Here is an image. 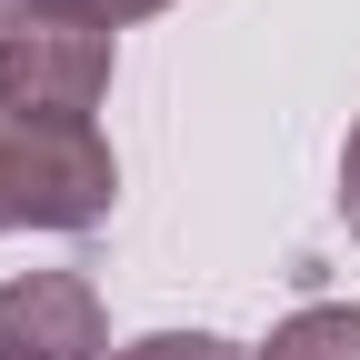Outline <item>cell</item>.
<instances>
[{"instance_id":"1","label":"cell","mask_w":360,"mask_h":360,"mask_svg":"<svg viewBox=\"0 0 360 360\" xmlns=\"http://www.w3.org/2000/svg\"><path fill=\"white\" fill-rule=\"evenodd\" d=\"M110 141L101 130H51L0 110V231H90L110 220Z\"/></svg>"},{"instance_id":"2","label":"cell","mask_w":360,"mask_h":360,"mask_svg":"<svg viewBox=\"0 0 360 360\" xmlns=\"http://www.w3.org/2000/svg\"><path fill=\"white\" fill-rule=\"evenodd\" d=\"M110 30H90L70 11H30L0 30V110L51 120V130H90V110L110 101Z\"/></svg>"},{"instance_id":"3","label":"cell","mask_w":360,"mask_h":360,"mask_svg":"<svg viewBox=\"0 0 360 360\" xmlns=\"http://www.w3.org/2000/svg\"><path fill=\"white\" fill-rule=\"evenodd\" d=\"M0 360H110L101 290L80 270H30L0 281Z\"/></svg>"},{"instance_id":"4","label":"cell","mask_w":360,"mask_h":360,"mask_svg":"<svg viewBox=\"0 0 360 360\" xmlns=\"http://www.w3.org/2000/svg\"><path fill=\"white\" fill-rule=\"evenodd\" d=\"M260 360H360V310L350 300H310V310H290L270 330Z\"/></svg>"},{"instance_id":"5","label":"cell","mask_w":360,"mask_h":360,"mask_svg":"<svg viewBox=\"0 0 360 360\" xmlns=\"http://www.w3.org/2000/svg\"><path fill=\"white\" fill-rule=\"evenodd\" d=\"M110 360H240V340H220V330H141Z\"/></svg>"},{"instance_id":"6","label":"cell","mask_w":360,"mask_h":360,"mask_svg":"<svg viewBox=\"0 0 360 360\" xmlns=\"http://www.w3.org/2000/svg\"><path fill=\"white\" fill-rule=\"evenodd\" d=\"M40 11H70V20H90V30H120V20H150V11H170V0H40Z\"/></svg>"},{"instance_id":"7","label":"cell","mask_w":360,"mask_h":360,"mask_svg":"<svg viewBox=\"0 0 360 360\" xmlns=\"http://www.w3.org/2000/svg\"><path fill=\"white\" fill-rule=\"evenodd\" d=\"M340 220H350V240H360V120H350V150H340Z\"/></svg>"},{"instance_id":"8","label":"cell","mask_w":360,"mask_h":360,"mask_svg":"<svg viewBox=\"0 0 360 360\" xmlns=\"http://www.w3.org/2000/svg\"><path fill=\"white\" fill-rule=\"evenodd\" d=\"M20 11H30V0H0V30H11V20H20Z\"/></svg>"}]
</instances>
